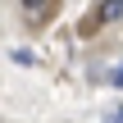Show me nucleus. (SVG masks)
<instances>
[{
    "label": "nucleus",
    "instance_id": "obj_2",
    "mask_svg": "<svg viewBox=\"0 0 123 123\" xmlns=\"http://www.w3.org/2000/svg\"><path fill=\"white\" fill-rule=\"evenodd\" d=\"M105 78H110V82H114V87H123V64H119V68H110V73H105Z\"/></svg>",
    "mask_w": 123,
    "mask_h": 123
},
{
    "label": "nucleus",
    "instance_id": "obj_4",
    "mask_svg": "<svg viewBox=\"0 0 123 123\" xmlns=\"http://www.w3.org/2000/svg\"><path fill=\"white\" fill-rule=\"evenodd\" d=\"M41 5H46V0H23V9H41Z\"/></svg>",
    "mask_w": 123,
    "mask_h": 123
},
{
    "label": "nucleus",
    "instance_id": "obj_1",
    "mask_svg": "<svg viewBox=\"0 0 123 123\" xmlns=\"http://www.w3.org/2000/svg\"><path fill=\"white\" fill-rule=\"evenodd\" d=\"M91 18H96L100 27H105V23H119L123 18V0H100V5L91 9Z\"/></svg>",
    "mask_w": 123,
    "mask_h": 123
},
{
    "label": "nucleus",
    "instance_id": "obj_3",
    "mask_svg": "<svg viewBox=\"0 0 123 123\" xmlns=\"http://www.w3.org/2000/svg\"><path fill=\"white\" fill-rule=\"evenodd\" d=\"M105 123H123V110H110V119Z\"/></svg>",
    "mask_w": 123,
    "mask_h": 123
}]
</instances>
